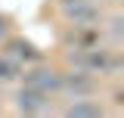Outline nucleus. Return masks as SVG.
Segmentation results:
<instances>
[{"mask_svg":"<svg viewBox=\"0 0 124 118\" xmlns=\"http://www.w3.org/2000/svg\"><path fill=\"white\" fill-rule=\"evenodd\" d=\"M65 115H75V118H81V115H102V109L96 103H87L84 96H75V103L65 106Z\"/></svg>","mask_w":124,"mask_h":118,"instance_id":"obj_3","label":"nucleus"},{"mask_svg":"<svg viewBox=\"0 0 124 118\" xmlns=\"http://www.w3.org/2000/svg\"><path fill=\"white\" fill-rule=\"evenodd\" d=\"M25 87L40 90V93H59L62 90V75L53 72V68H28L25 72Z\"/></svg>","mask_w":124,"mask_h":118,"instance_id":"obj_1","label":"nucleus"},{"mask_svg":"<svg viewBox=\"0 0 124 118\" xmlns=\"http://www.w3.org/2000/svg\"><path fill=\"white\" fill-rule=\"evenodd\" d=\"M19 112H25V115H44L46 109H50V96L46 93H40V90H31V87H25L19 96Z\"/></svg>","mask_w":124,"mask_h":118,"instance_id":"obj_2","label":"nucleus"},{"mask_svg":"<svg viewBox=\"0 0 124 118\" xmlns=\"http://www.w3.org/2000/svg\"><path fill=\"white\" fill-rule=\"evenodd\" d=\"M16 75H22V65H19V59L3 56V59H0V78H3V81H9V78H16Z\"/></svg>","mask_w":124,"mask_h":118,"instance_id":"obj_4","label":"nucleus"}]
</instances>
